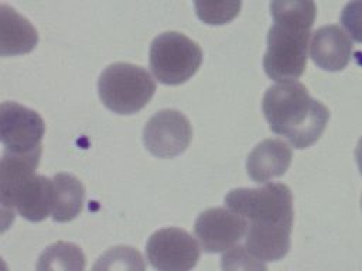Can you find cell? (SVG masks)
<instances>
[{
    "mask_svg": "<svg viewBox=\"0 0 362 271\" xmlns=\"http://www.w3.org/2000/svg\"><path fill=\"white\" fill-rule=\"evenodd\" d=\"M262 109L270 130L300 150L313 145L329 120V110L296 80L270 86L263 96Z\"/></svg>",
    "mask_w": 362,
    "mask_h": 271,
    "instance_id": "cell-1",
    "label": "cell"
},
{
    "mask_svg": "<svg viewBox=\"0 0 362 271\" xmlns=\"http://www.w3.org/2000/svg\"><path fill=\"white\" fill-rule=\"evenodd\" d=\"M41 151H4L0 161V202L3 212L17 210L30 222H41L52 210V178L37 175Z\"/></svg>",
    "mask_w": 362,
    "mask_h": 271,
    "instance_id": "cell-2",
    "label": "cell"
},
{
    "mask_svg": "<svg viewBox=\"0 0 362 271\" xmlns=\"http://www.w3.org/2000/svg\"><path fill=\"white\" fill-rule=\"evenodd\" d=\"M225 205L245 217L247 226L291 227L293 196L284 183L263 188H238L225 196Z\"/></svg>",
    "mask_w": 362,
    "mask_h": 271,
    "instance_id": "cell-3",
    "label": "cell"
},
{
    "mask_svg": "<svg viewBox=\"0 0 362 271\" xmlns=\"http://www.w3.org/2000/svg\"><path fill=\"white\" fill-rule=\"evenodd\" d=\"M98 92L102 103L113 113L133 114L150 102L156 82L141 66L116 62L100 73Z\"/></svg>",
    "mask_w": 362,
    "mask_h": 271,
    "instance_id": "cell-4",
    "label": "cell"
},
{
    "mask_svg": "<svg viewBox=\"0 0 362 271\" xmlns=\"http://www.w3.org/2000/svg\"><path fill=\"white\" fill-rule=\"evenodd\" d=\"M311 30L274 23L267 34V51L263 68L276 82L298 79L307 64V49Z\"/></svg>",
    "mask_w": 362,
    "mask_h": 271,
    "instance_id": "cell-5",
    "label": "cell"
},
{
    "mask_svg": "<svg viewBox=\"0 0 362 271\" xmlns=\"http://www.w3.org/2000/svg\"><path fill=\"white\" fill-rule=\"evenodd\" d=\"M202 51L181 32L167 31L156 37L150 47V68L164 85H181L199 68Z\"/></svg>",
    "mask_w": 362,
    "mask_h": 271,
    "instance_id": "cell-6",
    "label": "cell"
},
{
    "mask_svg": "<svg viewBox=\"0 0 362 271\" xmlns=\"http://www.w3.org/2000/svg\"><path fill=\"white\" fill-rule=\"evenodd\" d=\"M45 124L41 116L16 102H3L0 106V138L4 151L30 154L41 151Z\"/></svg>",
    "mask_w": 362,
    "mask_h": 271,
    "instance_id": "cell-7",
    "label": "cell"
},
{
    "mask_svg": "<svg viewBox=\"0 0 362 271\" xmlns=\"http://www.w3.org/2000/svg\"><path fill=\"white\" fill-rule=\"evenodd\" d=\"M147 260L161 271H187L199 260V247L182 229L167 227L153 233L146 247Z\"/></svg>",
    "mask_w": 362,
    "mask_h": 271,
    "instance_id": "cell-8",
    "label": "cell"
},
{
    "mask_svg": "<svg viewBox=\"0 0 362 271\" xmlns=\"http://www.w3.org/2000/svg\"><path fill=\"white\" fill-rule=\"evenodd\" d=\"M192 128L188 119L178 110L157 112L144 126V147L158 158H174L189 145Z\"/></svg>",
    "mask_w": 362,
    "mask_h": 271,
    "instance_id": "cell-9",
    "label": "cell"
},
{
    "mask_svg": "<svg viewBox=\"0 0 362 271\" xmlns=\"http://www.w3.org/2000/svg\"><path fill=\"white\" fill-rule=\"evenodd\" d=\"M247 220L229 207H212L202 212L194 226L195 236L206 253L232 248L246 236Z\"/></svg>",
    "mask_w": 362,
    "mask_h": 271,
    "instance_id": "cell-10",
    "label": "cell"
},
{
    "mask_svg": "<svg viewBox=\"0 0 362 271\" xmlns=\"http://www.w3.org/2000/svg\"><path fill=\"white\" fill-rule=\"evenodd\" d=\"M310 56L321 69L342 71L351 61L352 42L341 27L324 25L313 34Z\"/></svg>",
    "mask_w": 362,
    "mask_h": 271,
    "instance_id": "cell-11",
    "label": "cell"
},
{
    "mask_svg": "<svg viewBox=\"0 0 362 271\" xmlns=\"http://www.w3.org/2000/svg\"><path fill=\"white\" fill-rule=\"evenodd\" d=\"M291 157V148L286 143L276 138H267L259 143L247 155V175L257 183H266L288 169Z\"/></svg>",
    "mask_w": 362,
    "mask_h": 271,
    "instance_id": "cell-12",
    "label": "cell"
},
{
    "mask_svg": "<svg viewBox=\"0 0 362 271\" xmlns=\"http://www.w3.org/2000/svg\"><path fill=\"white\" fill-rule=\"evenodd\" d=\"M38 42L37 30L14 8L0 6V55H23L35 48Z\"/></svg>",
    "mask_w": 362,
    "mask_h": 271,
    "instance_id": "cell-13",
    "label": "cell"
},
{
    "mask_svg": "<svg viewBox=\"0 0 362 271\" xmlns=\"http://www.w3.org/2000/svg\"><path fill=\"white\" fill-rule=\"evenodd\" d=\"M291 227L247 226L245 247L262 263L281 260L290 250Z\"/></svg>",
    "mask_w": 362,
    "mask_h": 271,
    "instance_id": "cell-14",
    "label": "cell"
},
{
    "mask_svg": "<svg viewBox=\"0 0 362 271\" xmlns=\"http://www.w3.org/2000/svg\"><path fill=\"white\" fill-rule=\"evenodd\" d=\"M85 202V188L82 182L66 172L52 176V210L55 222H69L75 219Z\"/></svg>",
    "mask_w": 362,
    "mask_h": 271,
    "instance_id": "cell-15",
    "label": "cell"
},
{
    "mask_svg": "<svg viewBox=\"0 0 362 271\" xmlns=\"http://www.w3.org/2000/svg\"><path fill=\"white\" fill-rule=\"evenodd\" d=\"M270 14L274 23L311 30L317 7L314 0H272Z\"/></svg>",
    "mask_w": 362,
    "mask_h": 271,
    "instance_id": "cell-16",
    "label": "cell"
},
{
    "mask_svg": "<svg viewBox=\"0 0 362 271\" xmlns=\"http://www.w3.org/2000/svg\"><path fill=\"white\" fill-rule=\"evenodd\" d=\"M85 257L72 243L58 241L49 246L40 257L37 270H83Z\"/></svg>",
    "mask_w": 362,
    "mask_h": 271,
    "instance_id": "cell-17",
    "label": "cell"
},
{
    "mask_svg": "<svg viewBox=\"0 0 362 271\" xmlns=\"http://www.w3.org/2000/svg\"><path fill=\"white\" fill-rule=\"evenodd\" d=\"M194 6L202 23L222 25L239 14L242 0H194Z\"/></svg>",
    "mask_w": 362,
    "mask_h": 271,
    "instance_id": "cell-18",
    "label": "cell"
},
{
    "mask_svg": "<svg viewBox=\"0 0 362 271\" xmlns=\"http://www.w3.org/2000/svg\"><path fill=\"white\" fill-rule=\"evenodd\" d=\"M95 270H143L141 255L132 247H115L105 253L93 267Z\"/></svg>",
    "mask_w": 362,
    "mask_h": 271,
    "instance_id": "cell-19",
    "label": "cell"
},
{
    "mask_svg": "<svg viewBox=\"0 0 362 271\" xmlns=\"http://www.w3.org/2000/svg\"><path fill=\"white\" fill-rule=\"evenodd\" d=\"M222 268L223 270H264L266 265L255 258L246 247L236 246L229 250L222 257Z\"/></svg>",
    "mask_w": 362,
    "mask_h": 271,
    "instance_id": "cell-20",
    "label": "cell"
},
{
    "mask_svg": "<svg viewBox=\"0 0 362 271\" xmlns=\"http://www.w3.org/2000/svg\"><path fill=\"white\" fill-rule=\"evenodd\" d=\"M341 24L354 41L362 42V0H352L342 8Z\"/></svg>",
    "mask_w": 362,
    "mask_h": 271,
    "instance_id": "cell-21",
    "label": "cell"
},
{
    "mask_svg": "<svg viewBox=\"0 0 362 271\" xmlns=\"http://www.w3.org/2000/svg\"><path fill=\"white\" fill-rule=\"evenodd\" d=\"M355 159H356V164H358V168L362 174V137L359 138L358 141V145H356V150H355Z\"/></svg>",
    "mask_w": 362,
    "mask_h": 271,
    "instance_id": "cell-22",
    "label": "cell"
},
{
    "mask_svg": "<svg viewBox=\"0 0 362 271\" xmlns=\"http://www.w3.org/2000/svg\"><path fill=\"white\" fill-rule=\"evenodd\" d=\"M361 206H362V200H361Z\"/></svg>",
    "mask_w": 362,
    "mask_h": 271,
    "instance_id": "cell-23",
    "label": "cell"
}]
</instances>
